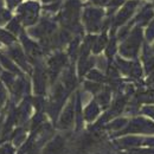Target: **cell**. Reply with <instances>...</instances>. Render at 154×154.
Returning <instances> with one entry per match:
<instances>
[{"mask_svg": "<svg viewBox=\"0 0 154 154\" xmlns=\"http://www.w3.org/2000/svg\"><path fill=\"white\" fill-rule=\"evenodd\" d=\"M0 154H12V148L11 146H4L0 148Z\"/></svg>", "mask_w": 154, "mask_h": 154, "instance_id": "1", "label": "cell"}]
</instances>
